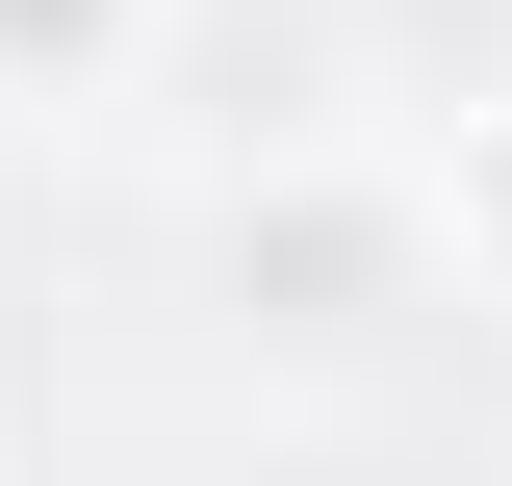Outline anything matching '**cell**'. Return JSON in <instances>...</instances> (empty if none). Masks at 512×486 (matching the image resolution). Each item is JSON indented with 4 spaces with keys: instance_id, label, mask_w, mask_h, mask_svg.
I'll return each instance as SVG.
<instances>
[{
    "instance_id": "cell-1",
    "label": "cell",
    "mask_w": 512,
    "mask_h": 486,
    "mask_svg": "<svg viewBox=\"0 0 512 486\" xmlns=\"http://www.w3.org/2000/svg\"><path fill=\"white\" fill-rule=\"evenodd\" d=\"M410 256H436V205H410V180H282V205H231V307H282V333L410 307Z\"/></svg>"
},
{
    "instance_id": "cell-3",
    "label": "cell",
    "mask_w": 512,
    "mask_h": 486,
    "mask_svg": "<svg viewBox=\"0 0 512 486\" xmlns=\"http://www.w3.org/2000/svg\"><path fill=\"white\" fill-rule=\"evenodd\" d=\"M436 231L487 256V307H512V103H487V128H461V154H436Z\"/></svg>"
},
{
    "instance_id": "cell-2",
    "label": "cell",
    "mask_w": 512,
    "mask_h": 486,
    "mask_svg": "<svg viewBox=\"0 0 512 486\" xmlns=\"http://www.w3.org/2000/svg\"><path fill=\"white\" fill-rule=\"evenodd\" d=\"M128 26H154V0H0V77L77 103V77H128Z\"/></svg>"
}]
</instances>
